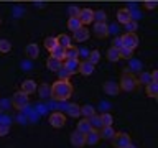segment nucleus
Segmentation results:
<instances>
[{
  "label": "nucleus",
  "mask_w": 158,
  "mask_h": 148,
  "mask_svg": "<svg viewBox=\"0 0 158 148\" xmlns=\"http://www.w3.org/2000/svg\"><path fill=\"white\" fill-rule=\"evenodd\" d=\"M22 91L27 92L30 96V94H33V92L38 91V86H36V82H35V81H31V79H27V81L22 82Z\"/></svg>",
  "instance_id": "17"
},
{
  "label": "nucleus",
  "mask_w": 158,
  "mask_h": 148,
  "mask_svg": "<svg viewBox=\"0 0 158 148\" xmlns=\"http://www.w3.org/2000/svg\"><path fill=\"white\" fill-rule=\"evenodd\" d=\"M79 22L82 25H91L94 22V12L91 8H81V12H79Z\"/></svg>",
  "instance_id": "9"
},
{
  "label": "nucleus",
  "mask_w": 158,
  "mask_h": 148,
  "mask_svg": "<svg viewBox=\"0 0 158 148\" xmlns=\"http://www.w3.org/2000/svg\"><path fill=\"white\" fill-rule=\"evenodd\" d=\"M94 113H96V110H94L92 105H82L81 107V115L84 118H89L91 115H94Z\"/></svg>",
  "instance_id": "32"
},
{
  "label": "nucleus",
  "mask_w": 158,
  "mask_h": 148,
  "mask_svg": "<svg viewBox=\"0 0 158 148\" xmlns=\"http://www.w3.org/2000/svg\"><path fill=\"white\" fill-rule=\"evenodd\" d=\"M71 145L73 146H76V148H81V146H86V135L84 133H81L79 130H76V132H73L71 133Z\"/></svg>",
  "instance_id": "8"
},
{
  "label": "nucleus",
  "mask_w": 158,
  "mask_h": 148,
  "mask_svg": "<svg viewBox=\"0 0 158 148\" xmlns=\"http://www.w3.org/2000/svg\"><path fill=\"white\" fill-rule=\"evenodd\" d=\"M132 143V138L128 133H123V132H115V135L112 137V145L115 148H127L128 145Z\"/></svg>",
  "instance_id": "3"
},
{
  "label": "nucleus",
  "mask_w": 158,
  "mask_h": 148,
  "mask_svg": "<svg viewBox=\"0 0 158 148\" xmlns=\"http://www.w3.org/2000/svg\"><path fill=\"white\" fill-rule=\"evenodd\" d=\"M79 72L82 76H91L94 72V64L89 61V59H84V61H79Z\"/></svg>",
  "instance_id": "10"
},
{
  "label": "nucleus",
  "mask_w": 158,
  "mask_h": 148,
  "mask_svg": "<svg viewBox=\"0 0 158 148\" xmlns=\"http://www.w3.org/2000/svg\"><path fill=\"white\" fill-rule=\"evenodd\" d=\"M56 39H58V44H59V46H63V48H68V46H71V38H69L66 33H61V35H58V36H56Z\"/></svg>",
  "instance_id": "28"
},
{
  "label": "nucleus",
  "mask_w": 158,
  "mask_h": 148,
  "mask_svg": "<svg viewBox=\"0 0 158 148\" xmlns=\"http://www.w3.org/2000/svg\"><path fill=\"white\" fill-rule=\"evenodd\" d=\"M48 122L53 128H61V127H64V123H66V115H64L63 112H53V113H49Z\"/></svg>",
  "instance_id": "4"
},
{
  "label": "nucleus",
  "mask_w": 158,
  "mask_h": 148,
  "mask_svg": "<svg viewBox=\"0 0 158 148\" xmlns=\"http://www.w3.org/2000/svg\"><path fill=\"white\" fill-rule=\"evenodd\" d=\"M79 12H81V8L76 7V5H71V7L68 8V13L69 17H79Z\"/></svg>",
  "instance_id": "40"
},
{
  "label": "nucleus",
  "mask_w": 158,
  "mask_h": 148,
  "mask_svg": "<svg viewBox=\"0 0 158 148\" xmlns=\"http://www.w3.org/2000/svg\"><path fill=\"white\" fill-rule=\"evenodd\" d=\"M76 130H79L81 133H84V135H86V133H89L92 130V127H91V123H89V120L87 118H81V120L77 122V127H76Z\"/></svg>",
  "instance_id": "19"
},
{
  "label": "nucleus",
  "mask_w": 158,
  "mask_h": 148,
  "mask_svg": "<svg viewBox=\"0 0 158 148\" xmlns=\"http://www.w3.org/2000/svg\"><path fill=\"white\" fill-rule=\"evenodd\" d=\"M79 56L87 58V56H89V51H87V49H81V51H79Z\"/></svg>",
  "instance_id": "45"
},
{
  "label": "nucleus",
  "mask_w": 158,
  "mask_h": 148,
  "mask_svg": "<svg viewBox=\"0 0 158 148\" xmlns=\"http://www.w3.org/2000/svg\"><path fill=\"white\" fill-rule=\"evenodd\" d=\"M99 135H101L102 140H112V137L115 135V132H114L112 127H102L101 130H99Z\"/></svg>",
  "instance_id": "20"
},
{
  "label": "nucleus",
  "mask_w": 158,
  "mask_h": 148,
  "mask_svg": "<svg viewBox=\"0 0 158 148\" xmlns=\"http://www.w3.org/2000/svg\"><path fill=\"white\" fill-rule=\"evenodd\" d=\"M118 51H120V58H123V59H132L133 58V49H130V48L122 46Z\"/></svg>",
  "instance_id": "35"
},
{
  "label": "nucleus",
  "mask_w": 158,
  "mask_h": 148,
  "mask_svg": "<svg viewBox=\"0 0 158 148\" xmlns=\"http://www.w3.org/2000/svg\"><path fill=\"white\" fill-rule=\"evenodd\" d=\"M46 68L49 69V71H54V72H58L59 69L63 68V61L61 59H58V58H53V56H49L46 59Z\"/></svg>",
  "instance_id": "12"
},
{
  "label": "nucleus",
  "mask_w": 158,
  "mask_h": 148,
  "mask_svg": "<svg viewBox=\"0 0 158 148\" xmlns=\"http://www.w3.org/2000/svg\"><path fill=\"white\" fill-rule=\"evenodd\" d=\"M64 54H66V59H79V49L73 44L64 48Z\"/></svg>",
  "instance_id": "22"
},
{
  "label": "nucleus",
  "mask_w": 158,
  "mask_h": 148,
  "mask_svg": "<svg viewBox=\"0 0 158 148\" xmlns=\"http://www.w3.org/2000/svg\"><path fill=\"white\" fill-rule=\"evenodd\" d=\"M107 59H109V61H112V63H115V61H118V59H122V58H120V51H118L117 48L110 46V48L107 49Z\"/></svg>",
  "instance_id": "24"
},
{
  "label": "nucleus",
  "mask_w": 158,
  "mask_h": 148,
  "mask_svg": "<svg viewBox=\"0 0 158 148\" xmlns=\"http://www.w3.org/2000/svg\"><path fill=\"white\" fill-rule=\"evenodd\" d=\"M127 148H137V146H135V145H132V143H130V145H128Z\"/></svg>",
  "instance_id": "46"
},
{
  "label": "nucleus",
  "mask_w": 158,
  "mask_h": 148,
  "mask_svg": "<svg viewBox=\"0 0 158 148\" xmlns=\"http://www.w3.org/2000/svg\"><path fill=\"white\" fill-rule=\"evenodd\" d=\"M150 76H152V82H158V71H152Z\"/></svg>",
  "instance_id": "44"
},
{
  "label": "nucleus",
  "mask_w": 158,
  "mask_h": 148,
  "mask_svg": "<svg viewBox=\"0 0 158 148\" xmlns=\"http://www.w3.org/2000/svg\"><path fill=\"white\" fill-rule=\"evenodd\" d=\"M137 79H138V84H145V86L152 82V76H150V72H142Z\"/></svg>",
  "instance_id": "36"
},
{
  "label": "nucleus",
  "mask_w": 158,
  "mask_h": 148,
  "mask_svg": "<svg viewBox=\"0 0 158 148\" xmlns=\"http://www.w3.org/2000/svg\"><path fill=\"white\" fill-rule=\"evenodd\" d=\"M81 27H82V23L79 22L77 17H69V20H68V28L71 30V31H76V30H79Z\"/></svg>",
  "instance_id": "26"
},
{
  "label": "nucleus",
  "mask_w": 158,
  "mask_h": 148,
  "mask_svg": "<svg viewBox=\"0 0 158 148\" xmlns=\"http://www.w3.org/2000/svg\"><path fill=\"white\" fill-rule=\"evenodd\" d=\"M73 96V84L69 81H63V79H58L51 84V94L49 97L56 99V101H68Z\"/></svg>",
  "instance_id": "1"
},
{
  "label": "nucleus",
  "mask_w": 158,
  "mask_h": 148,
  "mask_svg": "<svg viewBox=\"0 0 158 148\" xmlns=\"http://www.w3.org/2000/svg\"><path fill=\"white\" fill-rule=\"evenodd\" d=\"M104 91H106V94H109V96H117V94L120 92V87H118L117 82L107 81L106 84H104Z\"/></svg>",
  "instance_id": "15"
},
{
  "label": "nucleus",
  "mask_w": 158,
  "mask_h": 148,
  "mask_svg": "<svg viewBox=\"0 0 158 148\" xmlns=\"http://www.w3.org/2000/svg\"><path fill=\"white\" fill-rule=\"evenodd\" d=\"M122 43L125 48H130V49H135L138 46V43H140V39H138L137 33L133 31H127L125 35H122Z\"/></svg>",
  "instance_id": "5"
},
{
  "label": "nucleus",
  "mask_w": 158,
  "mask_h": 148,
  "mask_svg": "<svg viewBox=\"0 0 158 148\" xmlns=\"http://www.w3.org/2000/svg\"><path fill=\"white\" fill-rule=\"evenodd\" d=\"M10 49H12V43L8 39H0V53L2 54L10 53Z\"/></svg>",
  "instance_id": "34"
},
{
  "label": "nucleus",
  "mask_w": 158,
  "mask_h": 148,
  "mask_svg": "<svg viewBox=\"0 0 158 148\" xmlns=\"http://www.w3.org/2000/svg\"><path fill=\"white\" fill-rule=\"evenodd\" d=\"M117 20H118V23H123V25L127 22H130L132 20V10L130 8H120L117 12Z\"/></svg>",
  "instance_id": "14"
},
{
  "label": "nucleus",
  "mask_w": 158,
  "mask_h": 148,
  "mask_svg": "<svg viewBox=\"0 0 158 148\" xmlns=\"http://www.w3.org/2000/svg\"><path fill=\"white\" fill-rule=\"evenodd\" d=\"M137 28H138V25H137L135 20H130V22L125 23V30H127V31H133V33H135Z\"/></svg>",
  "instance_id": "39"
},
{
  "label": "nucleus",
  "mask_w": 158,
  "mask_h": 148,
  "mask_svg": "<svg viewBox=\"0 0 158 148\" xmlns=\"http://www.w3.org/2000/svg\"><path fill=\"white\" fill-rule=\"evenodd\" d=\"M10 130V123H0V137H5Z\"/></svg>",
  "instance_id": "41"
},
{
  "label": "nucleus",
  "mask_w": 158,
  "mask_h": 148,
  "mask_svg": "<svg viewBox=\"0 0 158 148\" xmlns=\"http://www.w3.org/2000/svg\"><path fill=\"white\" fill-rule=\"evenodd\" d=\"M74 33V39L76 41H79V43H82V41H86V39H89V30L86 28V27H81L79 30H76V31H73Z\"/></svg>",
  "instance_id": "16"
},
{
  "label": "nucleus",
  "mask_w": 158,
  "mask_h": 148,
  "mask_svg": "<svg viewBox=\"0 0 158 148\" xmlns=\"http://www.w3.org/2000/svg\"><path fill=\"white\" fill-rule=\"evenodd\" d=\"M92 30H94V35L97 38H106V36H109V31H110L106 22H94Z\"/></svg>",
  "instance_id": "7"
},
{
  "label": "nucleus",
  "mask_w": 158,
  "mask_h": 148,
  "mask_svg": "<svg viewBox=\"0 0 158 148\" xmlns=\"http://www.w3.org/2000/svg\"><path fill=\"white\" fill-rule=\"evenodd\" d=\"M25 54H27V58H30V59H36L40 56V46L36 43L27 44V48H25Z\"/></svg>",
  "instance_id": "11"
},
{
  "label": "nucleus",
  "mask_w": 158,
  "mask_h": 148,
  "mask_svg": "<svg viewBox=\"0 0 158 148\" xmlns=\"http://www.w3.org/2000/svg\"><path fill=\"white\" fill-rule=\"evenodd\" d=\"M40 97H49V94H51V86H49V84H41V86H40Z\"/></svg>",
  "instance_id": "33"
},
{
  "label": "nucleus",
  "mask_w": 158,
  "mask_h": 148,
  "mask_svg": "<svg viewBox=\"0 0 158 148\" xmlns=\"http://www.w3.org/2000/svg\"><path fill=\"white\" fill-rule=\"evenodd\" d=\"M107 20V13L104 10H97L94 12V22H106Z\"/></svg>",
  "instance_id": "37"
},
{
  "label": "nucleus",
  "mask_w": 158,
  "mask_h": 148,
  "mask_svg": "<svg viewBox=\"0 0 158 148\" xmlns=\"http://www.w3.org/2000/svg\"><path fill=\"white\" fill-rule=\"evenodd\" d=\"M49 53H51V56H53V58H58V59H61V61H64V59H66V54H64V48H63V46H59V44H58V46H54Z\"/></svg>",
  "instance_id": "25"
},
{
  "label": "nucleus",
  "mask_w": 158,
  "mask_h": 148,
  "mask_svg": "<svg viewBox=\"0 0 158 148\" xmlns=\"http://www.w3.org/2000/svg\"><path fill=\"white\" fill-rule=\"evenodd\" d=\"M101 122H102V127H112L114 117L110 115V113H106V112H104L102 115H101Z\"/></svg>",
  "instance_id": "29"
},
{
  "label": "nucleus",
  "mask_w": 158,
  "mask_h": 148,
  "mask_svg": "<svg viewBox=\"0 0 158 148\" xmlns=\"http://www.w3.org/2000/svg\"><path fill=\"white\" fill-rule=\"evenodd\" d=\"M112 46L114 48H117V49H120L123 46V43H122V36H115L112 39Z\"/></svg>",
  "instance_id": "42"
},
{
  "label": "nucleus",
  "mask_w": 158,
  "mask_h": 148,
  "mask_svg": "<svg viewBox=\"0 0 158 148\" xmlns=\"http://www.w3.org/2000/svg\"><path fill=\"white\" fill-rule=\"evenodd\" d=\"M99 140H101V135H99V130H91L89 133H86V145H97Z\"/></svg>",
  "instance_id": "18"
},
{
  "label": "nucleus",
  "mask_w": 158,
  "mask_h": 148,
  "mask_svg": "<svg viewBox=\"0 0 158 148\" xmlns=\"http://www.w3.org/2000/svg\"><path fill=\"white\" fill-rule=\"evenodd\" d=\"M63 68H66L71 74H77L79 72V59H64Z\"/></svg>",
  "instance_id": "13"
},
{
  "label": "nucleus",
  "mask_w": 158,
  "mask_h": 148,
  "mask_svg": "<svg viewBox=\"0 0 158 148\" xmlns=\"http://www.w3.org/2000/svg\"><path fill=\"white\" fill-rule=\"evenodd\" d=\"M147 96L152 99H158V82H150L147 84Z\"/></svg>",
  "instance_id": "21"
},
{
  "label": "nucleus",
  "mask_w": 158,
  "mask_h": 148,
  "mask_svg": "<svg viewBox=\"0 0 158 148\" xmlns=\"http://www.w3.org/2000/svg\"><path fill=\"white\" fill-rule=\"evenodd\" d=\"M68 115L77 118L79 115H81V107H79L77 104H69L68 105Z\"/></svg>",
  "instance_id": "27"
},
{
  "label": "nucleus",
  "mask_w": 158,
  "mask_h": 148,
  "mask_svg": "<svg viewBox=\"0 0 158 148\" xmlns=\"http://www.w3.org/2000/svg\"><path fill=\"white\" fill-rule=\"evenodd\" d=\"M0 23H2V20H0Z\"/></svg>",
  "instance_id": "47"
},
{
  "label": "nucleus",
  "mask_w": 158,
  "mask_h": 148,
  "mask_svg": "<svg viewBox=\"0 0 158 148\" xmlns=\"http://www.w3.org/2000/svg\"><path fill=\"white\" fill-rule=\"evenodd\" d=\"M143 7H145L147 10H153V8H156V0H147V2L143 3Z\"/></svg>",
  "instance_id": "43"
},
{
  "label": "nucleus",
  "mask_w": 158,
  "mask_h": 148,
  "mask_svg": "<svg viewBox=\"0 0 158 148\" xmlns=\"http://www.w3.org/2000/svg\"><path fill=\"white\" fill-rule=\"evenodd\" d=\"M13 105L18 109V110H22V109H25L28 105V94L23 92L22 89H20L18 92L13 94Z\"/></svg>",
  "instance_id": "6"
},
{
  "label": "nucleus",
  "mask_w": 158,
  "mask_h": 148,
  "mask_svg": "<svg viewBox=\"0 0 158 148\" xmlns=\"http://www.w3.org/2000/svg\"><path fill=\"white\" fill-rule=\"evenodd\" d=\"M58 76H59V79H63V81H69V77H71V72H69L66 68H61V69L58 71Z\"/></svg>",
  "instance_id": "38"
},
{
  "label": "nucleus",
  "mask_w": 158,
  "mask_h": 148,
  "mask_svg": "<svg viewBox=\"0 0 158 148\" xmlns=\"http://www.w3.org/2000/svg\"><path fill=\"white\" fill-rule=\"evenodd\" d=\"M87 59L89 61H91L94 66H96V64L101 61V53L97 51V49H92V51H89V56H87Z\"/></svg>",
  "instance_id": "30"
},
{
  "label": "nucleus",
  "mask_w": 158,
  "mask_h": 148,
  "mask_svg": "<svg viewBox=\"0 0 158 148\" xmlns=\"http://www.w3.org/2000/svg\"><path fill=\"white\" fill-rule=\"evenodd\" d=\"M89 123H91L92 130H101L102 128V122H101V115H97V113H94V115H91L87 118Z\"/></svg>",
  "instance_id": "23"
},
{
  "label": "nucleus",
  "mask_w": 158,
  "mask_h": 148,
  "mask_svg": "<svg viewBox=\"0 0 158 148\" xmlns=\"http://www.w3.org/2000/svg\"><path fill=\"white\" fill-rule=\"evenodd\" d=\"M138 86V79L133 76L132 72H123V76L120 79V84H118V87H120V91H125V92H132L135 91Z\"/></svg>",
  "instance_id": "2"
},
{
  "label": "nucleus",
  "mask_w": 158,
  "mask_h": 148,
  "mask_svg": "<svg viewBox=\"0 0 158 148\" xmlns=\"http://www.w3.org/2000/svg\"><path fill=\"white\" fill-rule=\"evenodd\" d=\"M54 46H58V39H56V36H48L46 39H44V48H46L48 51H51Z\"/></svg>",
  "instance_id": "31"
}]
</instances>
